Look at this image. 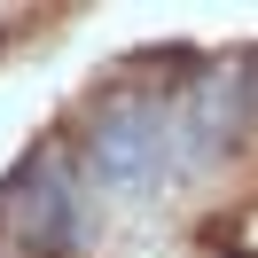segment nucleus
Segmentation results:
<instances>
[{
	"label": "nucleus",
	"mask_w": 258,
	"mask_h": 258,
	"mask_svg": "<svg viewBox=\"0 0 258 258\" xmlns=\"http://www.w3.org/2000/svg\"><path fill=\"white\" fill-rule=\"evenodd\" d=\"M157 117L141 110V102H117V110H102L94 125V157H102V180H125V188H141V180H157Z\"/></svg>",
	"instance_id": "f257e3e1"
}]
</instances>
